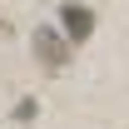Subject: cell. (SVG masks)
<instances>
[{"mask_svg": "<svg viewBox=\"0 0 129 129\" xmlns=\"http://www.w3.org/2000/svg\"><path fill=\"white\" fill-rule=\"evenodd\" d=\"M35 50H40V60H45L50 70L64 64V40H55V30H40V35H35Z\"/></svg>", "mask_w": 129, "mask_h": 129, "instance_id": "7a4b0ae2", "label": "cell"}, {"mask_svg": "<svg viewBox=\"0 0 129 129\" xmlns=\"http://www.w3.org/2000/svg\"><path fill=\"white\" fill-rule=\"evenodd\" d=\"M64 30H70V40H89V30H94V10L64 5Z\"/></svg>", "mask_w": 129, "mask_h": 129, "instance_id": "6da1fadb", "label": "cell"}]
</instances>
